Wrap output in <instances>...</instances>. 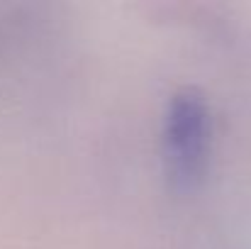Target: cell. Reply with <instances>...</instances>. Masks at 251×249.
I'll list each match as a JSON object with an SVG mask.
<instances>
[{"label":"cell","mask_w":251,"mask_h":249,"mask_svg":"<svg viewBox=\"0 0 251 249\" xmlns=\"http://www.w3.org/2000/svg\"><path fill=\"white\" fill-rule=\"evenodd\" d=\"M210 110L200 93L180 90L171 98L164 117L166 173L178 191L202 183L210 154Z\"/></svg>","instance_id":"cell-1"}]
</instances>
